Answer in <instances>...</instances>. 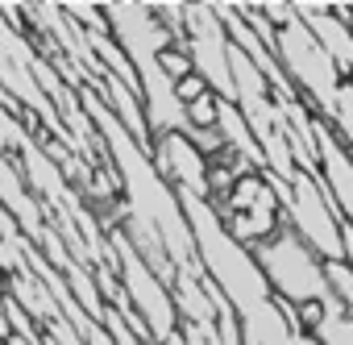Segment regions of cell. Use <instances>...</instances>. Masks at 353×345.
<instances>
[{"label":"cell","mask_w":353,"mask_h":345,"mask_svg":"<svg viewBox=\"0 0 353 345\" xmlns=\"http://www.w3.org/2000/svg\"><path fill=\"white\" fill-rule=\"evenodd\" d=\"M312 337H316L320 345H353V316H345V312L332 304V308H324V316L316 320Z\"/></svg>","instance_id":"9"},{"label":"cell","mask_w":353,"mask_h":345,"mask_svg":"<svg viewBox=\"0 0 353 345\" xmlns=\"http://www.w3.org/2000/svg\"><path fill=\"white\" fill-rule=\"evenodd\" d=\"M279 200H283V217L303 233V241L324 262H341L345 258V221H341L336 204L328 200V192H324L316 170L299 166L287 184L279 179Z\"/></svg>","instance_id":"3"},{"label":"cell","mask_w":353,"mask_h":345,"mask_svg":"<svg viewBox=\"0 0 353 345\" xmlns=\"http://www.w3.org/2000/svg\"><path fill=\"white\" fill-rule=\"evenodd\" d=\"M254 5H258V0H216L221 13H250Z\"/></svg>","instance_id":"18"},{"label":"cell","mask_w":353,"mask_h":345,"mask_svg":"<svg viewBox=\"0 0 353 345\" xmlns=\"http://www.w3.org/2000/svg\"><path fill=\"white\" fill-rule=\"evenodd\" d=\"M316 154H320L316 175H320L328 200L336 204L341 221L353 229V146L324 117H316Z\"/></svg>","instance_id":"6"},{"label":"cell","mask_w":353,"mask_h":345,"mask_svg":"<svg viewBox=\"0 0 353 345\" xmlns=\"http://www.w3.org/2000/svg\"><path fill=\"white\" fill-rule=\"evenodd\" d=\"M183 34H188L192 63L208 79V88L221 100H237L233 67H229V26L216 9V0H192L188 13H183Z\"/></svg>","instance_id":"5"},{"label":"cell","mask_w":353,"mask_h":345,"mask_svg":"<svg viewBox=\"0 0 353 345\" xmlns=\"http://www.w3.org/2000/svg\"><path fill=\"white\" fill-rule=\"evenodd\" d=\"M150 158L158 166V175L166 184H174L179 192H192V196H212L208 188V158L196 150V141L188 133H158L154 146H150Z\"/></svg>","instance_id":"7"},{"label":"cell","mask_w":353,"mask_h":345,"mask_svg":"<svg viewBox=\"0 0 353 345\" xmlns=\"http://www.w3.org/2000/svg\"><path fill=\"white\" fill-rule=\"evenodd\" d=\"M204 92H212V88H208V79H204L200 71H192V75H183L179 83H174V96H179V104H192V100H200Z\"/></svg>","instance_id":"16"},{"label":"cell","mask_w":353,"mask_h":345,"mask_svg":"<svg viewBox=\"0 0 353 345\" xmlns=\"http://www.w3.org/2000/svg\"><path fill=\"white\" fill-rule=\"evenodd\" d=\"M54 5L83 30H108V5H117V0H54Z\"/></svg>","instance_id":"10"},{"label":"cell","mask_w":353,"mask_h":345,"mask_svg":"<svg viewBox=\"0 0 353 345\" xmlns=\"http://www.w3.org/2000/svg\"><path fill=\"white\" fill-rule=\"evenodd\" d=\"M312 26V34L320 38V46L332 55L341 79L353 75V9L349 13H324V17H303Z\"/></svg>","instance_id":"8"},{"label":"cell","mask_w":353,"mask_h":345,"mask_svg":"<svg viewBox=\"0 0 353 345\" xmlns=\"http://www.w3.org/2000/svg\"><path fill=\"white\" fill-rule=\"evenodd\" d=\"M158 63H162V71L179 83L183 75H192L196 71V63H192V50H188V42H170L162 55H158Z\"/></svg>","instance_id":"14"},{"label":"cell","mask_w":353,"mask_h":345,"mask_svg":"<svg viewBox=\"0 0 353 345\" xmlns=\"http://www.w3.org/2000/svg\"><path fill=\"white\" fill-rule=\"evenodd\" d=\"M353 0H291V13L299 17H324V13H349Z\"/></svg>","instance_id":"15"},{"label":"cell","mask_w":353,"mask_h":345,"mask_svg":"<svg viewBox=\"0 0 353 345\" xmlns=\"http://www.w3.org/2000/svg\"><path fill=\"white\" fill-rule=\"evenodd\" d=\"M254 9H262V13H266L270 21H283V17L291 13V0H258Z\"/></svg>","instance_id":"17"},{"label":"cell","mask_w":353,"mask_h":345,"mask_svg":"<svg viewBox=\"0 0 353 345\" xmlns=\"http://www.w3.org/2000/svg\"><path fill=\"white\" fill-rule=\"evenodd\" d=\"M188 5H192V0H145V9H150L174 38H183V42H188V34H183V13H188Z\"/></svg>","instance_id":"11"},{"label":"cell","mask_w":353,"mask_h":345,"mask_svg":"<svg viewBox=\"0 0 353 345\" xmlns=\"http://www.w3.org/2000/svg\"><path fill=\"white\" fill-rule=\"evenodd\" d=\"M274 55H279L287 79L295 83V92L307 100V108L316 117L332 121L336 92H341V71H336L332 55L320 46V38L312 34V26L299 13H287L283 21H274Z\"/></svg>","instance_id":"2"},{"label":"cell","mask_w":353,"mask_h":345,"mask_svg":"<svg viewBox=\"0 0 353 345\" xmlns=\"http://www.w3.org/2000/svg\"><path fill=\"white\" fill-rule=\"evenodd\" d=\"M349 146H353V75H345L341 79V92H336V112H332V121H328Z\"/></svg>","instance_id":"12"},{"label":"cell","mask_w":353,"mask_h":345,"mask_svg":"<svg viewBox=\"0 0 353 345\" xmlns=\"http://www.w3.org/2000/svg\"><path fill=\"white\" fill-rule=\"evenodd\" d=\"M254 262L262 266L270 291L287 304H332V287H328V262L303 241V233L283 217L274 225L270 237H262L258 246H250Z\"/></svg>","instance_id":"1"},{"label":"cell","mask_w":353,"mask_h":345,"mask_svg":"<svg viewBox=\"0 0 353 345\" xmlns=\"http://www.w3.org/2000/svg\"><path fill=\"white\" fill-rule=\"evenodd\" d=\"M183 112H188V129H208V125L221 121V96L216 92H204L200 100L183 104Z\"/></svg>","instance_id":"13"},{"label":"cell","mask_w":353,"mask_h":345,"mask_svg":"<svg viewBox=\"0 0 353 345\" xmlns=\"http://www.w3.org/2000/svg\"><path fill=\"white\" fill-rule=\"evenodd\" d=\"M0 233H21V229H17V221L9 217V208H5V204H0Z\"/></svg>","instance_id":"19"},{"label":"cell","mask_w":353,"mask_h":345,"mask_svg":"<svg viewBox=\"0 0 353 345\" xmlns=\"http://www.w3.org/2000/svg\"><path fill=\"white\" fill-rule=\"evenodd\" d=\"M108 241H112V270L121 275V287H125V295H129V304H133V312L145 320V328H150V337H154V345L158 341H166L174 328H179V312H174V295H170V287L150 270V262L129 246V237L125 233H108Z\"/></svg>","instance_id":"4"}]
</instances>
